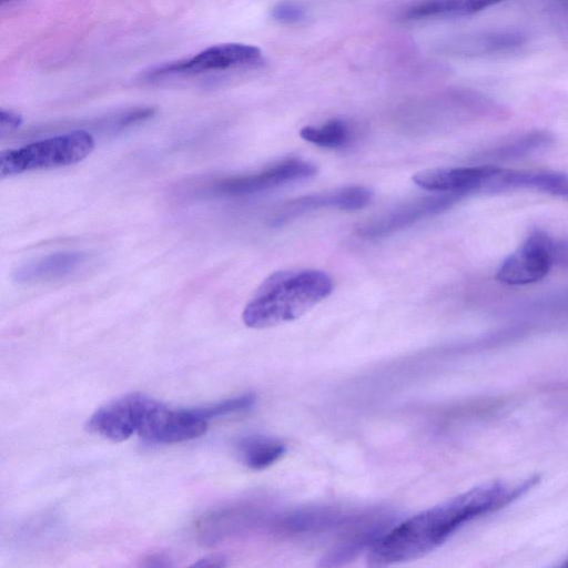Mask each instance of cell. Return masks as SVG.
I'll return each instance as SVG.
<instances>
[{"label":"cell","instance_id":"obj_1","mask_svg":"<svg viewBox=\"0 0 568 568\" xmlns=\"http://www.w3.org/2000/svg\"><path fill=\"white\" fill-rule=\"evenodd\" d=\"M539 479V475H531L517 483L493 480L413 515L373 541L367 564L382 567L424 557L465 524L520 498Z\"/></svg>","mask_w":568,"mask_h":568},{"label":"cell","instance_id":"obj_2","mask_svg":"<svg viewBox=\"0 0 568 568\" xmlns=\"http://www.w3.org/2000/svg\"><path fill=\"white\" fill-rule=\"evenodd\" d=\"M333 291L328 274L318 270L277 271L264 280L242 313L251 328H267L294 321Z\"/></svg>","mask_w":568,"mask_h":568},{"label":"cell","instance_id":"obj_3","mask_svg":"<svg viewBox=\"0 0 568 568\" xmlns=\"http://www.w3.org/2000/svg\"><path fill=\"white\" fill-rule=\"evenodd\" d=\"M95 142L91 133L74 130L0 153V176L55 169L88 158Z\"/></svg>","mask_w":568,"mask_h":568},{"label":"cell","instance_id":"obj_4","mask_svg":"<svg viewBox=\"0 0 568 568\" xmlns=\"http://www.w3.org/2000/svg\"><path fill=\"white\" fill-rule=\"evenodd\" d=\"M317 172L316 166L302 159H287L256 173L229 176L214 181L207 193L214 196L242 197L307 180Z\"/></svg>","mask_w":568,"mask_h":568},{"label":"cell","instance_id":"obj_5","mask_svg":"<svg viewBox=\"0 0 568 568\" xmlns=\"http://www.w3.org/2000/svg\"><path fill=\"white\" fill-rule=\"evenodd\" d=\"M205 420L195 408L171 409L150 398L138 434L154 444H174L195 439L207 429Z\"/></svg>","mask_w":568,"mask_h":568},{"label":"cell","instance_id":"obj_6","mask_svg":"<svg viewBox=\"0 0 568 568\" xmlns=\"http://www.w3.org/2000/svg\"><path fill=\"white\" fill-rule=\"evenodd\" d=\"M261 58V50L243 43H223L204 49L197 54L159 65L148 73L149 79L172 75H191L223 71L234 67L252 64Z\"/></svg>","mask_w":568,"mask_h":568},{"label":"cell","instance_id":"obj_7","mask_svg":"<svg viewBox=\"0 0 568 568\" xmlns=\"http://www.w3.org/2000/svg\"><path fill=\"white\" fill-rule=\"evenodd\" d=\"M554 239L542 230H534L521 246L504 260L496 278L507 285H526L544 278L554 264Z\"/></svg>","mask_w":568,"mask_h":568},{"label":"cell","instance_id":"obj_8","mask_svg":"<svg viewBox=\"0 0 568 568\" xmlns=\"http://www.w3.org/2000/svg\"><path fill=\"white\" fill-rule=\"evenodd\" d=\"M465 196L466 195L460 193L437 192V194L404 203L367 221L358 229V233L368 239L392 234L420 220L445 212Z\"/></svg>","mask_w":568,"mask_h":568},{"label":"cell","instance_id":"obj_9","mask_svg":"<svg viewBox=\"0 0 568 568\" xmlns=\"http://www.w3.org/2000/svg\"><path fill=\"white\" fill-rule=\"evenodd\" d=\"M150 398L129 394L99 407L88 419L87 429L111 442H123L138 433Z\"/></svg>","mask_w":568,"mask_h":568},{"label":"cell","instance_id":"obj_10","mask_svg":"<svg viewBox=\"0 0 568 568\" xmlns=\"http://www.w3.org/2000/svg\"><path fill=\"white\" fill-rule=\"evenodd\" d=\"M372 197L373 192L369 189L358 185L304 195L284 203L274 213L270 224L281 226L305 213L321 209L359 210L365 207Z\"/></svg>","mask_w":568,"mask_h":568},{"label":"cell","instance_id":"obj_11","mask_svg":"<svg viewBox=\"0 0 568 568\" xmlns=\"http://www.w3.org/2000/svg\"><path fill=\"white\" fill-rule=\"evenodd\" d=\"M91 255L84 251H60L33 258L20 265L12 278L21 285H34L65 280L81 272Z\"/></svg>","mask_w":568,"mask_h":568},{"label":"cell","instance_id":"obj_12","mask_svg":"<svg viewBox=\"0 0 568 568\" xmlns=\"http://www.w3.org/2000/svg\"><path fill=\"white\" fill-rule=\"evenodd\" d=\"M497 165L483 164L474 166L440 168L417 172L413 181L422 189L434 192H453L468 195L484 191Z\"/></svg>","mask_w":568,"mask_h":568},{"label":"cell","instance_id":"obj_13","mask_svg":"<svg viewBox=\"0 0 568 568\" xmlns=\"http://www.w3.org/2000/svg\"><path fill=\"white\" fill-rule=\"evenodd\" d=\"M534 190L568 200V174L548 170H510L498 166L484 191Z\"/></svg>","mask_w":568,"mask_h":568},{"label":"cell","instance_id":"obj_14","mask_svg":"<svg viewBox=\"0 0 568 568\" xmlns=\"http://www.w3.org/2000/svg\"><path fill=\"white\" fill-rule=\"evenodd\" d=\"M507 0H419L405 11L408 19L464 17L484 11Z\"/></svg>","mask_w":568,"mask_h":568},{"label":"cell","instance_id":"obj_15","mask_svg":"<svg viewBox=\"0 0 568 568\" xmlns=\"http://www.w3.org/2000/svg\"><path fill=\"white\" fill-rule=\"evenodd\" d=\"M552 142L554 136L550 132L532 130L489 148L481 153L480 158L493 162L517 160L544 150Z\"/></svg>","mask_w":568,"mask_h":568},{"label":"cell","instance_id":"obj_16","mask_svg":"<svg viewBox=\"0 0 568 568\" xmlns=\"http://www.w3.org/2000/svg\"><path fill=\"white\" fill-rule=\"evenodd\" d=\"M526 41L527 37L521 31L493 30L463 38L455 45L468 54H490L516 49Z\"/></svg>","mask_w":568,"mask_h":568},{"label":"cell","instance_id":"obj_17","mask_svg":"<svg viewBox=\"0 0 568 568\" xmlns=\"http://www.w3.org/2000/svg\"><path fill=\"white\" fill-rule=\"evenodd\" d=\"M285 445L274 438L251 436L243 438L237 445V453L242 463L251 469H264L285 453Z\"/></svg>","mask_w":568,"mask_h":568},{"label":"cell","instance_id":"obj_18","mask_svg":"<svg viewBox=\"0 0 568 568\" xmlns=\"http://www.w3.org/2000/svg\"><path fill=\"white\" fill-rule=\"evenodd\" d=\"M300 135L315 145L335 149L348 143L351 131L343 120L334 119L320 126H304L300 131Z\"/></svg>","mask_w":568,"mask_h":568},{"label":"cell","instance_id":"obj_19","mask_svg":"<svg viewBox=\"0 0 568 568\" xmlns=\"http://www.w3.org/2000/svg\"><path fill=\"white\" fill-rule=\"evenodd\" d=\"M254 400L253 394H244L195 409L205 420L210 422L213 418L245 410L253 405Z\"/></svg>","mask_w":568,"mask_h":568},{"label":"cell","instance_id":"obj_20","mask_svg":"<svg viewBox=\"0 0 568 568\" xmlns=\"http://www.w3.org/2000/svg\"><path fill=\"white\" fill-rule=\"evenodd\" d=\"M271 16L277 22L290 24L301 21L305 16V10L295 1L284 0L272 8Z\"/></svg>","mask_w":568,"mask_h":568},{"label":"cell","instance_id":"obj_21","mask_svg":"<svg viewBox=\"0 0 568 568\" xmlns=\"http://www.w3.org/2000/svg\"><path fill=\"white\" fill-rule=\"evenodd\" d=\"M23 123V118L20 113L12 110H0V135L4 136L8 133L17 131Z\"/></svg>","mask_w":568,"mask_h":568},{"label":"cell","instance_id":"obj_22","mask_svg":"<svg viewBox=\"0 0 568 568\" xmlns=\"http://www.w3.org/2000/svg\"><path fill=\"white\" fill-rule=\"evenodd\" d=\"M554 264L568 266V239L555 240L552 242Z\"/></svg>","mask_w":568,"mask_h":568},{"label":"cell","instance_id":"obj_23","mask_svg":"<svg viewBox=\"0 0 568 568\" xmlns=\"http://www.w3.org/2000/svg\"><path fill=\"white\" fill-rule=\"evenodd\" d=\"M193 566L196 567H222L225 566L224 558L220 556H210L200 559L199 561L194 562Z\"/></svg>","mask_w":568,"mask_h":568},{"label":"cell","instance_id":"obj_24","mask_svg":"<svg viewBox=\"0 0 568 568\" xmlns=\"http://www.w3.org/2000/svg\"><path fill=\"white\" fill-rule=\"evenodd\" d=\"M145 560L149 562L145 564V566H166L168 562H165V559L162 556L159 555H151Z\"/></svg>","mask_w":568,"mask_h":568},{"label":"cell","instance_id":"obj_25","mask_svg":"<svg viewBox=\"0 0 568 568\" xmlns=\"http://www.w3.org/2000/svg\"><path fill=\"white\" fill-rule=\"evenodd\" d=\"M555 4L568 11V0H554Z\"/></svg>","mask_w":568,"mask_h":568},{"label":"cell","instance_id":"obj_26","mask_svg":"<svg viewBox=\"0 0 568 568\" xmlns=\"http://www.w3.org/2000/svg\"><path fill=\"white\" fill-rule=\"evenodd\" d=\"M564 567H568V557L567 559L565 560V562L562 564Z\"/></svg>","mask_w":568,"mask_h":568},{"label":"cell","instance_id":"obj_27","mask_svg":"<svg viewBox=\"0 0 568 568\" xmlns=\"http://www.w3.org/2000/svg\"><path fill=\"white\" fill-rule=\"evenodd\" d=\"M8 1H11V0H1L2 3L8 2Z\"/></svg>","mask_w":568,"mask_h":568}]
</instances>
